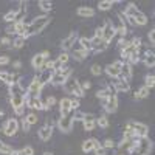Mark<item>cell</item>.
<instances>
[{
    "label": "cell",
    "mask_w": 155,
    "mask_h": 155,
    "mask_svg": "<svg viewBox=\"0 0 155 155\" xmlns=\"http://www.w3.org/2000/svg\"><path fill=\"white\" fill-rule=\"evenodd\" d=\"M19 155H34V149L31 146H25L23 149L19 150Z\"/></svg>",
    "instance_id": "obj_41"
},
{
    "label": "cell",
    "mask_w": 155,
    "mask_h": 155,
    "mask_svg": "<svg viewBox=\"0 0 155 155\" xmlns=\"http://www.w3.org/2000/svg\"><path fill=\"white\" fill-rule=\"evenodd\" d=\"M39 6H41V9L45 11V12L51 11V8H53V5H51L50 0H39Z\"/></svg>",
    "instance_id": "obj_37"
},
{
    "label": "cell",
    "mask_w": 155,
    "mask_h": 155,
    "mask_svg": "<svg viewBox=\"0 0 155 155\" xmlns=\"http://www.w3.org/2000/svg\"><path fill=\"white\" fill-rule=\"evenodd\" d=\"M17 130H19V121L17 120H8L3 126V134L6 137H14Z\"/></svg>",
    "instance_id": "obj_7"
},
{
    "label": "cell",
    "mask_w": 155,
    "mask_h": 155,
    "mask_svg": "<svg viewBox=\"0 0 155 155\" xmlns=\"http://www.w3.org/2000/svg\"><path fill=\"white\" fill-rule=\"evenodd\" d=\"M73 113L67 115V116H61L59 121H58V127L61 129V132L64 134H68L71 130V127H73Z\"/></svg>",
    "instance_id": "obj_5"
},
{
    "label": "cell",
    "mask_w": 155,
    "mask_h": 155,
    "mask_svg": "<svg viewBox=\"0 0 155 155\" xmlns=\"http://www.w3.org/2000/svg\"><path fill=\"white\" fill-rule=\"evenodd\" d=\"M51 76H53V71H50V70H44L42 71V74L39 76V78H41L42 85H45L47 82H51Z\"/></svg>",
    "instance_id": "obj_30"
},
{
    "label": "cell",
    "mask_w": 155,
    "mask_h": 155,
    "mask_svg": "<svg viewBox=\"0 0 155 155\" xmlns=\"http://www.w3.org/2000/svg\"><path fill=\"white\" fill-rule=\"evenodd\" d=\"M47 56H48V51H42V53L36 54V56L33 58V61H31L33 68H36V70H39V71H42L44 64H45V61H47Z\"/></svg>",
    "instance_id": "obj_8"
},
{
    "label": "cell",
    "mask_w": 155,
    "mask_h": 155,
    "mask_svg": "<svg viewBox=\"0 0 155 155\" xmlns=\"http://www.w3.org/2000/svg\"><path fill=\"white\" fill-rule=\"evenodd\" d=\"M96 126H99L101 129H107V127H109V120H107V116H106V115L99 116V118L96 120Z\"/></svg>",
    "instance_id": "obj_36"
},
{
    "label": "cell",
    "mask_w": 155,
    "mask_h": 155,
    "mask_svg": "<svg viewBox=\"0 0 155 155\" xmlns=\"http://www.w3.org/2000/svg\"><path fill=\"white\" fill-rule=\"evenodd\" d=\"M144 81H146V87H147V88H152V87L155 85V76H153V74H147Z\"/></svg>",
    "instance_id": "obj_40"
},
{
    "label": "cell",
    "mask_w": 155,
    "mask_h": 155,
    "mask_svg": "<svg viewBox=\"0 0 155 155\" xmlns=\"http://www.w3.org/2000/svg\"><path fill=\"white\" fill-rule=\"evenodd\" d=\"M144 64L149 68H152L155 65V54L152 53V51H147V53L144 54Z\"/></svg>",
    "instance_id": "obj_29"
},
{
    "label": "cell",
    "mask_w": 155,
    "mask_h": 155,
    "mask_svg": "<svg viewBox=\"0 0 155 155\" xmlns=\"http://www.w3.org/2000/svg\"><path fill=\"white\" fill-rule=\"evenodd\" d=\"M104 109L109 113H115L116 110H118V96H116V95H110L104 101Z\"/></svg>",
    "instance_id": "obj_10"
},
{
    "label": "cell",
    "mask_w": 155,
    "mask_h": 155,
    "mask_svg": "<svg viewBox=\"0 0 155 155\" xmlns=\"http://www.w3.org/2000/svg\"><path fill=\"white\" fill-rule=\"evenodd\" d=\"M98 146H101V144H99V141L96 138H88L87 141H84V143H82V150L87 153L90 150H95Z\"/></svg>",
    "instance_id": "obj_16"
},
{
    "label": "cell",
    "mask_w": 155,
    "mask_h": 155,
    "mask_svg": "<svg viewBox=\"0 0 155 155\" xmlns=\"http://www.w3.org/2000/svg\"><path fill=\"white\" fill-rule=\"evenodd\" d=\"M51 135H53V127L51 126H44L39 129V138L42 141H48L51 138Z\"/></svg>",
    "instance_id": "obj_18"
},
{
    "label": "cell",
    "mask_w": 155,
    "mask_h": 155,
    "mask_svg": "<svg viewBox=\"0 0 155 155\" xmlns=\"http://www.w3.org/2000/svg\"><path fill=\"white\" fill-rule=\"evenodd\" d=\"M64 88H65V92L70 93V95H74L76 98H82L85 93L82 92V88L79 85V82H78L76 79H71V78H68V79L64 82Z\"/></svg>",
    "instance_id": "obj_2"
},
{
    "label": "cell",
    "mask_w": 155,
    "mask_h": 155,
    "mask_svg": "<svg viewBox=\"0 0 155 155\" xmlns=\"http://www.w3.org/2000/svg\"><path fill=\"white\" fill-rule=\"evenodd\" d=\"M95 37H102V28H96V33H95Z\"/></svg>",
    "instance_id": "obj_60"
},
{
    "label": "cell",
    "mask_w": 155,
    "mask_h": 155,
    "mask_svg": "<svg viewBox=\"0 0 155 155\" xmlns=\"http://www.w3.org/2000/svg\"><path fill=\"white\" fill-rule=\"evenodd\" d=\"M115 33H116V34H120L121 37H124V36L127 34V28H126V25H124V23H120L118 27H115Z\"/></svg>",
    "instance_id": "obj_38"
},
{
    "label": "cell",
    "mask_w": 155,
    "mask_h": 155,
    "mask_svg": "<svg viewBox=\"0 0 155 155\" xmlns=\"http://www.w3.org/2000/svg\"><path fill=\"white\" fill-rule=\"evenodd\" d=\"M0 42H2L3 45H9V44H12L9 37H3V39H2V41H0Z\"/></svg>",
    "instance_id": "obj_57"
},
{
    "label": "cell",
    "mask_w": 155,
    "mask_h": 155,
    "mask_svg": "<svg viewBox=\"0 0 155 155\" xmlns=\"http://www.w3.org/2000/svg\"><path fill=\"white\" fill-rule=\"evenodd\" d=\"M102 147H104V149H113L115 147V143H113L110 138H107V140H104V143H102Z\"/></svg>",
    "instance_id": "obj_46"
},
{
    "label": "cell",
    "mask_w": 155,
    "mask_h": 155,
    "mask_svg": "<svg viewBox=\"0 0 155 155\" xmlns=\"http://www.w3.org/2000/svg\"><path fill=\"white\" fill-rule=\"evenodd\" d=\"M127 22L130 23L132 27H137V25H135V20H134V17H129V19H127Z\"/></svg>",
    "instance_id": "obj_61"
},
{
    "label": "cell",
    "mask_w": 155,
    "mask_h": 155,
    "mask_svg": "<svg viewBox=\"0 0 155 155\" xmlns=\"http://www.w3.org/2000/svg\"><path fill=\"white\" fill-rule=\"evenodd\" d=\"M25 118H27V121L30 123V126H31V124H36V123H37V120H39V118H37V115H34V113H30V115H27Z\"/></svg>",
    "instance_id": "obj_44"
},
{
    "label": "cell",
    "mask_w": 155,
    "mask_h": 155,
    "mask_svg": "<svg viewBox=\"0 0 155 155\" xmlns=\"http://www.w3.org/2000/svg\"><path fill=\"white\" fill-rule=\"evenodd\" d=\"M110 95H115V93H112L109 88H102V90H98V92H96V98H99V99H104V101H106Z\"/></svg>",
    "instance_id": "obj_32"
},
{
    "label": "cell",
    "mask_w": 155,
    "mask_h": 155,
    "mask_svg": "<svg viewBox=\"0 0 155 155\" xmlns=\"http://www.w3.org/2000/svg\"><path fill=\"white\" fill-rule=\"evenodd\" d=\"M71 76V68H61L53 71V76H51V84L54 85H64L68 78Z\"/></svg>",
    "instance_id": "obj_3"
},
{
    "label": "cell",
    "mask_w": 155,
    "mask_h": 155,
    "mask_svg": "<svg viewBox=\"0 0 155 155\" xmlns=\"http://www.w3.org/2000/svg\"><path fill=\"white\" fill-rule=\"evenodd\" d=\"M79 44H81L82 50H87V51L92 50V42H90V39H87V37H79Z\"/></svg>",
    "instance_id": "obj_34"
},
{
    "label": "cell",
    "mask_w": 155,
    "mask_h": 155,
    "mask_svg": "<svg viewBox=\"0 0 155 155\" xmlns=\"http://www.w3.org/2000/svg\"><path fill=\"white\" fill-rule=\"evenodd\" d=\"M6 33L8 34H14V25H9V27L6 28Z\"/></svg>",
    "instance_id": "obj_58"
},
{
    "label": "cell",
    "mask_w": 155,
    "mask_h": 155,
    "mask_svg": "<svg viewBox=\"0 0 155 155\" xmlns=\"http://www.w3.org/2000/svg\"><path fill=\"white\" fill-rule=\"evenodd\" d=\"M54 102H56V99H54V96H48V98H47V101L44 102V109H45V110H48V109H51V106H53V104H54Z\"/></svg>",
    "instance_id": "obj_42"
},
{
    "label": "cell",
    "mask_w": 155,
    "mask_h": 155,
    "mask_svg": "<svg viewBox=\"0 0 155 155\" xmlns=\"http://www.w3.org/2000/svg\"><path fill=\"white\" fill-rule=\"evenodd\" d=\"M79 85H81V88H82V92H84V90H88L90 87H92V84H90L88 81H84V82H82V84H79Z\"/></svg>",
    "instance_id": "obj_55"
},
{
    "label": "cell",
    "mask_w": 155,
    "mask_h": 155,
    "mask_svg": "<svg viewBox=\"0 0 155 155\" xmlns=\"http://www.w3.org/2000/svg\"><path fill=\"white\" fill-rule=\"evenodd\" d=\"M87 56H88V51H87V50L79 48V50H74V51H73V58H74L76 61H84Z\"/></svg>",
    "instance_id": "obj_28"
},
{
    "label": "cell",
    "mask_w": 155,
    "mask_h": 155,
    "mask_svg": "<svg viewBox=\"0 0 155 155\" xmlns=\"http://www.w3.org/2000/svg\"><path fill=\"white\" fill-rule=\"evenodd\" d=\"M106 73L110 76V78H120L121 76V68H118V67H115L113 64H110V65H107L106 67Z\"/></svg>",
    "instance_id": "obj_23"
},
{
    "label": "cell",
    "mask_w": 155,
    "mask_h": 155,
    "mask_svg": "<svg viewBox=\"0 0 155 155\" xmlns=\"http://www.w3.org/2000/svg\"><path fill=\"white\" fill-rule=\"evenodd\" d=\"M42 82H41V78L39 76H36V78H33V81L30 82V85H28V96H33V98H37L39 96V93H41V90H42Z\"/></svg>",
    "instance_id": "obj_6"
},
{
    "label": "cell",
    "mask_w": 155,
    "mask_h": 155,
    "mask_svg": "<svg viewBox=\"0 0 155 155\" xmlns=\"http://www.w3.org/2000/svg\"><path fill=\"white\" fill-rule=\"evenodd\" d=\"M76 39H78V34H76V31L74 33H71L68 37H65V39H64V41H62V50H65V51H68V50H71L73 48V44L76 42Z\"/></svg>",
    "instance_id": "obj_14"
},
{
    "label": "cell",
    "mask_w": 155,
    "mask_h": 155,
    "mask_svg": "<svg viewBox=\"0 0 155 155\" xmlns=\"http://www.w3.org/2000/svg\"><path fill=\"white\" fill-rule=\"evenodd\" d=\"M16 78H14V74L12 73H8V71H0V81H3V82H6V84H9V85H12L16 81Z\"/></svg>",
    "instance_id": "obj_24"
},
{
    "label": "cell",
    "mask_w": 155,
    "mask_h": 155,
    "mask_svg": "<svg viewBox=\"0 0 155 155\" xmlns=\"http://www.w3.org/2000/svg\"><path fill=\"white\" fill-rule=\"evenodd\" d=\"M23 45H25V39L20 37V36H17L14 39V42H12V47H14V48H22Z\"/></svg>",
    "instance_id": "obj_39"
},
{
    "label": "cell",
    "mask_w": 155,
    "mask_h": 155,
    "mask_svg": "<svg viewBox=\"0 0 155 155\" xmlns=\"http://www.w3.org/2000/svg\"><path fill=\"white\" fill-rule=\"evenodd\" d=\"M130 45H134L135 48H140L141 47V39L140 37H134L132 41H130Z\"/></svg>",
    "instance_id": "obj_48"
},
{
    "label": "cell",
    "mask_w": 155,
    "mask_h": 155,
    "mask_svg": "<svg viewBox=\"0 0 155 155\" xmlns=\"http://www.w3.org/2000/svg\"><path fill=\"white\" fill-rule=\"evenodd\" d=\"M12 67H14V68H20L22 67V62L20 61H14V62H12Z\"/></svg>",
    "instance_id": "obj_59"
},
{
    "label": "cell",
    "mask_w": 155,
    "mask_h": 155,
    "mask_svg": "<svg viewBox=\"0 0 155 155\" xmlns=\"http://www.w3.org/2000/svg\"><path fill=\"white\" fill-rule=\"evenodd\" d=\"M95 153H96V155H106V153H107V149H104L102 146H98V147L95 149Z\"/></svg>",
    "instance_id": "obj_50"
},
{
    "label": "cell",
    "mask_w": 155,
    "mask_h": 155,
    "mask_svg": "<svg viewBox=\"0 0 155 155\" xmlns=\"http://www.w3.org/2000/svg\"><path fill=\"white\" fill-rule=\"evenodd\" d=\"M84 129L87 132H90V130H93L95 129V126H96V118L92 115V113H88V115H85L84 116Z\"/></svg>",
    "instance_id": "obj_15"
},
{
    "label": "cell",
    "mask_w": 155,
    "mask_h": 155,
    "mask_svg": "<svg viewBox=\"0 0 155 155\" xmlns=\"http://www.w3.org/2000/svg\"><path fill=\"white\" fill-rule=\"evenodd\" d=\"M44 155H53V153H51V152H45Z\"/></svg>",
    "instance_id": "obj_62"
},
{
    "label": "cell",
    "mask_w": 155,
    "mask_h": 155,
    "mask_svg": "<svg viewBox=\"0 0 155 155\" xmlns=\"http://www.w3.org/2000/svg\"><path fill=\"white\" fill-rule=\"evenodd\" d=\"M50 23V16H47V14H44V16H39V17H36L28 27H27V33H28V36H33V34H37V33H41L47 25Z\"/></svg>",
    "instance_id": "obj_1"
},
{
    "label": "cell",
    "mask_w": 155,
    "mask_h": 155,
    "mask_svg": "<svg viewBox=\"0 0 155 155\" xmlns=\"http://www.w3.org/2000/svg\"><path fill=\"white\" fill-rule=\"evenodd\" d=\"M78 107H79V101H78V98L71 99V110H78Z\"/></svg>",
    "instance_id": "obj_53"
},
{
    "label": "cell",
    "mask_w": 155,
    "mask_h": 155,
    "mask_svg": "<svg viewBox=\"0 0 155 155\" xmlns=\"http://www.w3.org/2000/svg\"><path fill=\"white\" fill-rule=\"evenodd\" d=\"M90 71H92L93 76H99L101 74V67L98 65V64H93V65L90 67Z\"/></svg>",
    "instance_id": "obj_43"
},
{
    "label": "cell",
    "mask_w": 155,
    "mask_h": 155,
    "mask_svg": "<svg viewBox=\"0 0 155 155\" xmlns=\"http://www.w3.org/2000/svg\"><path fill=\"white\" fill-rule=\"evenodd\" d=\"M59 107H61V116H67L71 112V99L70 98H62L59 102Z\"/></svg>",
    "instance_id": "obj_13"
},
{
    "label": "cell",
    "mask_w": 155,
    "mask_h": 155,
    "mask_svg": "<svg viewBox=\"0 0 155 155\" xmlns=\"http://www.w3.org/2000/svg\"><path fill=\"white\" fill-rule=\"evenodd\" d=\"M58 59L61 61V64H62V65H65V64L68 62V59H70V56H68V53H62V54H61Z\"/></svg>",
    "instance_id": "obj_47"
},
{
    "label": "cell",
    "mask_w": 155,
    "mask_h": 155,
    "mask_svg": "<svg viewBox=\"0 0 155 155\" xmlns=\"http://www.w3.org/2000/svg\"><path fill=\"white\" fill-rule=\"evenodd\" d=\"M120 155H121V153H120Z\"/></svg>",
    "instance_id": "obj_63"
},
{
    "label": "cell",
    "mask_w": 155,
    "mask_h": 155,
    "mask_svg": "<svg viewBox=\"0 0 155 155\" xmlns=\"http://www.w3.org/2000/svg\"><path fill=\"white\" fill-rule=\"evenodd\" d=\"M115 36H116V33H115V27L112 25L110 20H106V25L102 27V39H104V41L109 44Z\"/></svg>",
    "instance_id": "obj_9"
},
{
    "label": "cell",
    "mask_w": 155,
    "mask_h": 155,
    "mask_svg": "<svg viewBox=\"0 0 155 155\" xmlns=\"http://www.w3.org/2000/svg\"><path fill=\"white\" fill-rule=\"evenodd\" d=\"M12 152V147L6 143H3L2 140H0V153H3V155H11Z\"/></svg>",
    "instance_id": "obj_35"
},
{
    "label": "cell",
    "mask_w": 155,
    "mask_h": 155,
    "mask_svg": "<svg viewBox=\"0 0 155 155\" xmlns=\"http://www.w3.org/2000/svg\"><path fill=\"white\" fill-rule=\"evenodd\" d=\"M118 45H120V48H121V50H124V48L129 45V41H126L124 37H121V39H120V42H118Z\"/></svg>",
    "instance_id": "obj_51"
},
{
    "label": "cell",
    "mask_w": 155,
    "mask_h": 155,
    "mask_svg": "<svg viewBox=\"0 0 155 155\" xmlns=\"http://www.w3.org/2000/svg\"><path fill=\"white\" fill-rule=\"evenodd\" d=\"M121 74L124 76L123 79L129 81L132 78V65H129V64H123V68H121Z\"/></svg>",
    "instance_id": "obj_27"
},
{
    "label": "cell",
    "mask_w": 155,
    "mask_h": 155,
    "mask_svg": "<svg viewBox=\"0 0 155 155\" xmlns=\"http://www.w3.org/2000/svg\"><path fill=\"white\" fill-rule=\"evenodd\" d=\"M22 129H23V132L30 130V123L27 121V118H22Z\"/></svg>",
    "instance_id": "obj_49"
},
{
    "label": "cell",
    "mask_w": 155,
    "mask_h": 155,
    "mask_svg": "<svg viewBox=\"0 0 155 155\" xmlns=\"http://www.w3.org/2000/svg\"><path fill=\"white\" fill-rule=\"evenodd\" d=\"M84 116H85V113H82V112H79V110H76V112L73 113V120H74V121H82Z\"/></svg>",
    "instance_id": "obj_45"
},
{
    "label": "cell",
    "mask_w": 155,
    "mask_h": 155,
    "mask_svg": "<svg viewBox=\"0 0 155 155\" xmlns=\"http://www.w3.org/2000/svg\"><path fill=\"white\" fill-rule=\"evenodd\" d=\"M149 41H150V45H155V30L149 31Z\"/></svg>",
    "instance_id": "obj_52"
},
{
    "label": "cell",
    "mask_w": 155,
    "mask_h": 155,
    "mask_svg": "<svg viewBox=\"0 0 155 155\" xmlns=\"http://www.w3.org/2000/svg\"><path fill=\"white\" fill-rule=\"evenodd\" d=\"M78 16L79 17H93L95 16V9L92 6H81L78 8Z\"/></svg>",
    "instance_id": "obj_20"
},
{
    "label": "cell",
    "mask_w": 155,
    "mask_h": 155,
    "mask_svg": "<svg viewBox=\"0 0 155 155\" xmlns=\"http://www.w3.org/2000/svg\"><path fill=\"white\" fill-rule=\"evenodd\" d=\"M11 106L12 109H17V107H23L25 106V95H11Z\"/></svg>",
    "instance_id": "obj_19"
},
{
    "label": "cell",
    "mask_w": 155,
    "mask_h": 155,
    "mask_svg": "<svg viewBox=\"0 0 155 155\" xmlns=\"http://www.w3.org/2000/svg\"><path fill=\"white\" fill-rule=\"evenodd\" d=\"M134 20H135V25L144 27V25L147 23V16H146V14H143L141 11H138L137 14H135V17H134Z\"/></svg>",
    "instance_id": "obj_26"
},
{
    "label": "cell",
    "mask_w": 155,
    "mask_h": 155,
    "mask_svg": "<svg viewBox=\"0 0 155 155\" xmlns=\"http://www.w3.org/2000/svg\"><path fill=\"white\" fill-rule=\"evenodd\" d=\"M113 3H115V2H112V0H101L99 5H98V8H99L101 11H107V9H110V8L113 6Z\"/></svg>",
    "instance_id": "obj_33"
},
{
    "label": "cell",
    "mask_w": 155,
    "mask_h": 155,
    "mask_svg": "<svg viewBox=\"0 0 155 155\" xmlns=\"http://www.w3.org/2000/svg\"><path fill=\"white\" fill-rule=\"evenodd\" d=\"M135 53H138V48H135L134 45H130V42H129V45H127V47H126V48L123 50L121 56H123V58H124V59L127 61L129 58H130V56H134Z\"/></svg>",
    "instance_id": "obj_22"
},
{
    "label": "cell",
    "mask_w": 155,
    "mask_h": 155,
    "mask_svg": "<svg viewBox=\"0 0 155 155\" xmlns=\"http://www.w3.org/2000/svg\"><path fill=\"white\" fill-rule=\"evenodd\" d=\"M149 90H150V88H147L146 85H143V87H141V88L138 90V92L135 93V99H143V98H147V96H149Z\"/></svg>",
    "instance_id": "obj_31"
},
{
    "label": "cell",
    "mask_w": 155,
    "mask_h": 155,
    "mask_svg": "<svg viewBox=\"0 0 155 155\" xmlns=\"http://www.w3.org/2000/svg\"><path fill=\"white\" fill-rule=\"evenodd\" d=\"M14 112H16L17 116H22L23 112H25V106H23V107H17V109H14Z\"/></svg>",
    "instance_id": "obj_56"
},
{
    "label": "cell",
    "mask_w": 155,
    "mask_h": 155,
    "mask_svg": "<svg viewBox=\"0 0 155 155\" xmlns=\"http://www.w3.org/2000/svg\"><path fill=\"white\" fill-rule=\"evenodd\" d=\"M140 9L134 5V3H129L127 6H126V9H124V17L126 19H129V17H135V14L138 12Z\"/></svg>",
    "instance_id": "obj_25"
},
{
    "label": "cell",
    "mask_w": 155,
    "mask_h": 155,
    "mask_svg": "<svg viewBox=\"0 0 155 155\" xmlns=\"http://www.w3.org/2000/svg\"><path fill=\"white\" fill-rule=\"evenodd\" d=\"M12 25H14V34H17V36L23 37V39L30 37L28 33H27V27H28V25H25L23 20H16V23H12Z\"/></svg>",
    "instance_id": "obj_12"
},
{
    "label": "cell",
    "mask_w": 155,
    "mask_h": 155,
    "mask_svg": "<svg viewBox=\"0 0 155 155\" xmlns=\"http://www.w3.org/2000/svg\"><path fill=\"white\" fill-rule=\"evenodd\" d=\"M127 126L134 130V135L137 137V138H141V140H144L146 137H147V134H149V127L146 126V124H143V123H135V121H129L127 123Z\"/></svg>",
    "instance_id": "obj_4"
},
{
    "label": "cell",
    "mask_w": 155,
    "mask_h": 155,
    "mask_svg": "<svg viewBox=\"0 0 155 155\" xmlns=\"http://www.w3.org/2000/svg\"><path fill=\"white\" fill-rule=\"evenodd\" d=\"M20 6L19 8H16V9H11V11H8L6 14L3 16V20L5 22H12V23H16V19H17V14L20 12Z\"/></svg>",
    "instance_id": "obj_21"
},
{
    "label": "cell",
    "mask_w": 155,
    "mask_h": 155,
    "mask_svg": "<svg viewBox=\"0 0 155 155\" xmlns=\"http://www.w3.org/2000/svg\"><path fill=\"white\" fill-rule=\"evenodd\" d=\"M9 64V58L8 56H0V65H6Z\"/></svg>",
    "instance_id": "obj_54"
},
{
    "label": "cell",
    "mask_w": 155,
    "mask_h": 155,
    "mask_svg": "<svg viewBox=\"0 0 155 155\" xmlns=\"http://www.w3.org/2000/svg\"><path fill=\"white\" fill-rule=\"evenodd\" d=\"M90 42H92V50H95L96 53H99V51H104V50L109 47V44H107L102 37H92V39H90Z\"/></svg>",
    "instance_id": "obj_11"
},
{
    "label": "cell",
    "mask_w": 155,
    "mask_h": 155,
    "mask_svg": "<svg viewBox=\"0 0 155 155\" xmlns=\"http://www.w3.org/2000/svg\"><path fill=\"white\" fill-rule=\"evenodd\" d=\"M113 87H115V92H129V90H130L129 81L123 79V78L118 81H113Z\"/></svg>",
    "instance_id": "obj_17"
}]
</instances>
